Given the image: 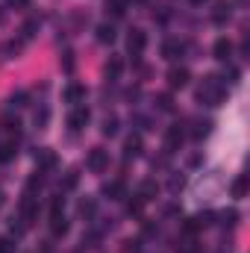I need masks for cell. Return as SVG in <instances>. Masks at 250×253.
<instances>
[{
  "instance_id": "cell-1",
  "label": "cell",
  "mask_w": 250,
  "mask_h": 253,
  "mask_svg": "<svg viewBox=\"0 0 250 253\" xmlns=\"http://www.w3.org/2000/svg\"><path fill=\"white\" fill-rule=\"evenodd\" d=\"M197 103H203V106H221L224 103V97H227V83L221 80V77H215V74H209V77H203V83L197 85Z\"/></svg>"
},
{
  "instance_id": "cell-2",
  "label": "cell",
  "mask_w": 250,
  "mask_h": 253,
  "mask_svg": "<svg viewBox=\"0 0 250 253\" xmlns=\"http://www.w3.org/2000/svg\"><path fill=\"white\" fill-rule=\"evenodd\" d=\"M85 168H88L91 174H103V171L109 168V150H103V147H91L88 156H85Z\"/></svg>"
},
{
  "instance_id": "cell-3",
  "label": "cell",
  "mask_w": 250,
  "mask_h": 253,
  "mask_svg": "<svg viewBox=\"0 0 250 253\" xmlns=\"http://www.w3.org/2000/svg\"><path fill=\"white\" fill-rule=\"evenodd\" d=\"M183 141H186V129L183 124H171L165 129V153H177L180 147H183Z\"/></svg>"
},
{
  "instance_id": "cell-4",
  "label": "cell",
  "mask_w": 250,
  "mask_h": 253,
  "mask_svg": "<svg viewBox=\"0 0 250 253\" xmlns=\"http://www.w3.org/2000/svg\"><path fill=\"white\" fill-rule=\"evenodd\" d=\"M144 47H147V33H144L141 27H132L129 36H126V50H129L132 56H141Z\"/></svg>"
},
{
  "instance_id": "cell-5",
  "label": "cell",
  "mask_w": 250,
  "mask_h": 253,
  "mask_svg": "<svg viewBox=\"0 0 250 253\" xmlns=\"http://www.w3.org/2000/svg\"><path fill=\"white\" fill-rule=\"evenodd\" d=\"M88 118H91V115H88V109H85V106H74V109H71V115H68V126H71V132H80L83 126L88 124Z\"/></svg>"
},
{
  "instance_id": "cell-6",
  "label": "cell",
  "mask_w": 250,
  "mask_h": 253,
  "mask_svg": "<svg viewBox=\"0 0 250 253\" xmlns=\"http://www.w3.org/2000/svg\"><path fill=\"white\" fill-rule=\"evenodd\" d=\"M188 80H191L188 68H177V65H174V68L168 71V85H171V88H186Z\"/></svg>"
},
{
  "instance_id": "cell-7",
  "label": "cell",
  "mask_w": 250,
  "mask_h": 253,
  "mask_svg": "<svg viewBox=\"0 0 250 253\" xmlns=\"http://www.w3.org/2000/svg\"><path fill=\"white\" fill-rule=\"evenodd\" d=\"M36 165H39V171H50V168H56V153H53L50 147L36 150Z\"/></svg>"
},
{
  "instance_id": "cell-8",
  "label": "cell",
  "mask_w": 250,
  "mask_h": 253,
  "mask_svg": "<svg viewBox=\"0 0 250 253\" xmlns=\"http://www.w3.org/2000/svg\"><path fill=\"white\" fill-rule=\"evenodd\" d=\"M103 194H106L109 200H124L126 197L124 180H109V183H103Z\"/></svg>"
},
{
  "instance_id": "cell-9",
  "label": "cell",
  "mask_w": 250,
  "mask_h": 253,
  "mask_svg": "<svg viewBox=\"0 0 250 253\" xmlns=\"http://www.w3.org/2000/svg\"><path fill=\"white\" fill-rule=\"evenodd\" d=\"M212 56H215V59H221V62H227V59L233 56V42L221 36V39L212 44Z\"/></svg>"
},
{
  "instance_id": "cell-10",
  "label": "cell",
  "mask_w": 250,
  "mask_h": 253,
  "mask_svg": "<svg viewBox=\"0 0 250 253\" xmlns=\"http://www.w3.org/2000/svg\"><path fill=\"white\" fill-rule=\"evenodd\" d=\"M65 100H68V103H74V106H80V103L85 100V85H80V83H71V85L65 88Z\"/></svg>"
},
{
  "instance_id": "cell-11",
  "label": "cell",
  "mask_w": 250,
  "mask_h": 253,
  "mask_svg": "<svg viewBox=\"0 0 250 253\" xmlns=\"http://www.w3.org/2000/svg\"><path fill=\"white\" fill-rule=\"evenodd\" d=\"M209 132H212V121H209V118H197V121L191 124V132H188V135H191L194 141H200V138H206Z\"/></svg>"
},
{
  "instance_id": "cell-12",
  "label": "cell",
  "mask_w": 250,
  "mask_h": 253,
  "mask_svg": "<svg viewBox=\"0 0 250 253\" xmlns=\"http://www.w3.org/2000/svg\"><path fill=\"white\" fill-rule=\"evenodd\" d=\"M124 156L126 159H135V156H141V135H126V141H124Z\"/></svg>"
},
{
  "instance_id": "cell-13",
  "label": "cell",
  "mask_w": 250,
  "mask_h": 253,
  "mask_svg": "<svg viewBox=\"0 0 250 253\" xmlns=\"http://www.w3.org/2000/svg\"><path fill=\"white\" fill-rule=\"evenodd\" d=\"M65 233H68V218H65L62 212H53V215H50V236L59 239Z\"/></svg>"
},
{
  "instance_id": "cell-14",
  "label": "cell",
  "mask_w": 250,
  "mask_h": 253,
  "mask_svg": "<svg viewBox=\"0 0 250 253\" xmlns=\"http://www.w3.org/2000/svg\"><path fill=\"white\" fill-rule=\"evenodd\" d=\"M230 9H233L230 3H215V9H212V21H215L218 27L227 24V21H230Z\"/></svg>"
},
{
  "instance_id": "cell-15",
  "label": "cell",
  "mask_w": 250,
  "mask_h": 253,
  "mask_svg": "<svg viewBox=\"0 0 250 253\" xmlns=\"http://www.w3.org/2000/svg\"><path fill=\"white\" fill-rule=\"evenodd\" d=\"M94 33H97V42H100V44H112V42H115V27H112V24H97Z\"/></svg>"
},
{
  "instance_id": "cell-16",
  "label": "cell",
  "mask_w": 250,
  "mask_h": 253,
  "mask_svg": "<svg viewBox=\"0 0 250 253\" xmlns=\"http://www.w3.org/2000/svg\"><path fill=\"white\" fill-rule=\"evenodd\" d=\"M77 212H80L85 221H91V218H94V212H97V203H94V197H83V200H80V206H77Z\"/></svg>"
},
{
  "instance_id": "cell-17",
  "label": "cell",
  "mask_w": 250,
  "mask_h": 253,
  "mask_svg": "<svg viewBox=\"0 0 250 253\" xmlns=\"http://www.w3.org/2000/svg\"><path fill=\"white\" fill-rule=\"evenodd\" d=\"M156 194H159V183H156V180H144V183L138 186V197H141V200H153Z\"/></svg>"
},
{
  "instance_id": "cell-18",
  "label": "cell",
  "mask_w": 250,
  "mask_h": 253,
  "mask_svg": "<svg viewBox=\"0 0 250 253\" xmlns=\"http://www.w3.org/2000/svg\"><path fill=\"white\" fill-rule=\"evenodd\" d=\"M248 189H250L248 174H242V177H236V180H233V186H230V194H233V197H248Z\"/></svg>"
},
{
  "instance_id": "cell-19",
  "label": "cell",
  "mask_w": 250,
  "mask_h": 253,
  "mask_svg": "<svg viewBox=\"0 0 250 253\" xmlns=\"http://www.w3.org/2000/svg\"><path fill=\"white\" fill-rule=\"evenodd\" d=\"M106 77L109 80H118L121 77V71H124V62H121V56H109V62H106Z\"/></svg>"
},
{
  "instance_id": "cell-20",
  "label": "cell",
  "mask_w": 250,
  "mask_h": 253,
  "mask_svg": "<svg viewBox=\"0 0 250 253\" xmlns=\"http://www.w3.org/2000/svg\"><path fill=\"white\" fill-rule=\"evenodd\" d=\"M126 6H129V0H106V15L121 18V15L126 12Z\"/></svg>"
},
{
  "instance_id": "cell-21",
  "label": "cell",
  "mask_w": 250,
  "mask_h": 253,
  "mask_svg": "<svg viewBox=\"0 0 250 253\" xmlns=\"http://www.w3.org/2000/svg\"><path fill=\"white\" fill-rule=\"evenodd\" d=\"M162 56L165 59H180L183 56V44L180 42H165L162 44Z\"/></svg>"
},
{
  "instance_id": "cell-22",
  "label": "cell",
  "mask_w": 250,
  "mask_h": 253,
  "mask_svg": "<svg viewBox=\"0 0 250 253\" xmlns=\"http://www.w3.org/2000/svg\"><path fill=\"white\" fill-rule=\"evenodd\" d=\"M15 153H18V147H15V138H9V141H0V162H12V159H15Z\"/></svg>"
},
{
  "instance_id": "cell-23",
  "label": "cell",
  "mask_w": 250,
  "mask_h": 253,
  "mask_svg": "<svg viewBox=\"0 0 250 253\" xmlns=\"http://www.w3.org/2000/svg\"><path fill=\"white\" fill-rule=\"evenodd\" d=\"M77 186H80V171H77V168L65 171V177H62V191H74Z\"/></svg>"
},
{
  "instance_id": "cell-24",
  "label": "cell",
  "mask_w": 250,
  "mask_h": 253,
  "mask_svg": "<svg viewBox=\"0 0 250 253\" xmlns=\"http://www.w3.org/2000/svg\"><path fill=\"white\" fill-rule=\"evenodd\" d=\"M33 121H36L39 129H44V126H47V121H50V109H47V103H42V106L33 112Z\"/></svg>"
},
{
  "instance_id": "cell-25",
  "label": "cell",
  "mask_w": 250,
  "mask_h": 253,
  "mask_svg": "<svg viewBox=\"0 0 250 253\" xmlns=\"http://www.w3.org/2000/svg\"><path fill=\"white\" fill-rule=\"evenodd\" d=\"M156 109H159V112H174V109H177V106H174V97L165 94V91L156 94Z\"/></svg>"
},
{
  "instance_id": "cell-26",
  "label": "cell",
  "mask_w": 250,
  "mask_h": 253,
  "mask_svg": "<svg viewBox=\"0 0 250 253\" xmlns=\"http://www.w3.org/2000/svg\"><path fill=\"white\" fill-rule=\"evenodd\" d=\"M36 30H39V18H30L24 27H21V42H27V39H33L36 36Z\"/></svg>"
},
{
  "instance_id": "cell-27",
  "label": "cell",
  "mask_w": 250,
  "mask_h": 253,
  "mask_svg": "<svg viewBox=\"0 0 250 253\" xmlns=\"http://www.w3.org/2000/svg\"><path fill=\"white\" fill-rule=\"evenodd\" d=\"M21 47H24V42H21V39L6 42V44H3V56H6V59H12V56H18V53H21Z\"/></svg>"
},
{
  "instance_id": "cell-28",
  "label": "cell",
  "mask_w": 250,
  "mask_h": 253,
  "mask_svg": "<svg viewBox=\"0 0 250 253\" xmlns=\"http://www.w3.org/2000/svg\"><path fill=\"white\" fill-rule=\"evenodd\" d=\"M239 218H242L239 209H224V212H221V224H224V227H236Z\"/></svg>"
},
{
  "instance_id": "cell-29",
  "label": "cell",
  "mask_w": 250,
  "mask_h": 253,
  "mask_svg": "<svg viewBox=\"0 0 250 253\" xmlns=\"http://www.w3.org/2000/svg\"><path fill=\"white\" fill-rule=\"evenodd\" d=\"M100 129H103V135H109V138H112V135L118 132V118H115V115H106Z\"/></svg>"
},
{
  "instance_id": "cell-30",
  "label": "cell",
  "mask_w": 250,
  "mask_h": 253,
  "mask_svg": "<svg viewBox=\"0 0 250 253\" xmlns=\"http://www.w3.org/2000/svg\"><path fill=\"white\" fill-rule=\"evenodd\" d=\"M27 106V91H18L9 97V109H24Z\"/></svg>"
},
{
  "instance_id": "cell-31",
  "label": "cell",
  "mask_w": 250,
  "mask_h": 253,
  "mask_svg": "<svg viewBox=\"0 0 250 253\" xmlns=\"http://www.w3.org/2000/svg\"><path fill=\"white\" fill-rule=\"evenodd\" d=\"M141 206H144V200L135 194L132 200H126V215H141Z\"/></svg>"
},
{
  "instance_id": "cell-32",
  "label": "cell",
  "mask_w": 250,
  "mask_h": 253,
  "mask_svg": "<svg viewBox=\"0 0 250 253\" xmlns=\"http://www.w3.org/2000/svg\"><path fill=\"white\" fill-rule=\"evenodd\" d=\"M212 218H215L212 212H200V215H194L191 221H194V227H197V230H203V227H209V224H212Z\"/></svg>"
},
{
  "instance_id": "cell-33",
  "label": "cell",
  "mask_w": 250,
  "mask_h": 253,
  "mask_svg": "<svg viewBox=\"0 0 250 253\" xmlns=\"http://www.w3.org/2000/svg\"><path fill=\"white\" fill-rule=\"evenodd\" d=\"M59 65H62L65 71L71 74V71H74V53H71V50H65V53H62V59H59Z\"/></svg>"
},
{
  "instance_id": "cell-34",
  "label": "cell",
  "mask_w": 250,
  "mask_h": 253,
  "mask_svg": "<svg viewBox=\"0 0 250 253\" xmlns=\"http://www.w3.org/2000/svg\"><path fill=\"white\" fill-rule=\"evenodd\" d=\"M138 245H141L138 239H126V242H124V248H121V251H124V253H141V248H138Z\"/></svg>"
},
{
  "instance_id": "cell-35",
  "label": "cell",
  "mask_w": 250,
  "mask_h": 253,
  "mask_svg": "<svg viewBox=\"0 0 250 253\" xmlns=\"http://www.w3.org/2000/svg\"><path fill=\"white\" fill-rule=\"evenodd\" d=\"M183 186H186V180H183V177H177V174H174V177H171V183H168L171 194H177V191L183 189Z\"/></svg>"
},
{
  "instance_id": "cell-36",
  "label": "cell",
  "mask_w": 250,
  "mask_h": 253,
  "mask_svg": "<svg viewBox=\"0 0 250 253\" xmlns=\"http://www.w3.org/2000/svg\"><path fill=\"white\" fill-rule=\"evenodd\" d=\"M0 253H15V245L9 236H0Z\"/></svg>"
},
{
  "instance_id": "cell-37",
  "label": "cell",
  "mask_w": 250,
  "mask_h": 253,
  "mask_svg": "<svg viewBox=\"0 0 250 253\" xmlns=\"http://www.w3.org/2000/svg\"><path fill=\"white\" fill-rule=\"evenodd\" d=\"M62 206H65V197L62 194H56V197L50 200V215H53V212H62Z\"/></svg>"
},
{
  "instance_id": "cell-38",
  "label": "cell",
  "mask_w": 250,
  "mask_h": 253,
  "mask_svg": "<svg viewBox=\"0 0 250 253\" xmlns=\"http://www.w3.org/2000/svg\"><path fill=\"white\" fill-rule=\"evenodd\" d=\"M6 6H9V9H27L30 0H6Z\"/></svg>"
},
{
  "instance_id": "cell-39",
  "label": "cell",
  "mask_w": 250,
  "mask_h": 253,
  "mask_svg": "<svg viewBox=\"0 0 250 253\" xmlns=\"http://www.w3.org/2000/svg\"><path fill=\"white\" fill-rule=\"evenodd\" d=\"M203 3H209V0H191V6H203Z\"/></svg>"
},
{
  "instance_id": "cell-40",
  "label": "cell",
  "mask_w": 250,
  "mask_h": 253,
  "mask_svg": "<svg viewBox=\"0 0 250 253\" xmlns=\"http://www.w3.org/2000/svg\"><path fill=\"white\" fill-rule=\"evenodd\" d=\"M186 253H203V251H197V248H188V251Z\"/></svg>"
}]
</instances>
